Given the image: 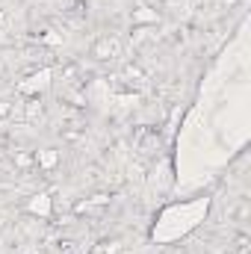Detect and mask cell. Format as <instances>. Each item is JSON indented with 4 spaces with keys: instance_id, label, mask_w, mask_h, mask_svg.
Instances as JSON below:
<instances>
[{
    "instance_id": "obj_1",
    "label": "cell",
    "mask_w": 251,
    "mask_h": 254,
    "mask_svg": "<svg viewBox=\"0 0 251 254\" xmlns=\"http://www.w3.org/2000/svg\"><path fill=\"white\" fill-rule=\"evenodd\" d=\"M210 204L213 198L201 195V198H192V201H175V204H166L157 216H154V225H151V243L157 246H172L178 240L189 237L201 222H207L210 216Z\"/></svg>"
},
{
    "instance_id": "obj_2",
    "label": "cell",
    "mask_w": 251,
    "mask_h": 254,
    "mask_svg": "<svg viewBox=\"0 0 251 254\" xmlns=\"http://www.w3.org/2000/svg\"><path fill=\"white\" fill-rule=\"evenodd\" d=\"M51 83H54V68H39V71H33L27 80H21L18 83V92L21 95H27V98H39L42 92H48L51 89Z\"/></svg>"
},
{
    "instance_id": "obj_3",
    "label": "cell",
    "mask_w": 251,
    "mask_h": 254,
    "mask_svg": "<svg viewBox=\"0 0 251 254\" xmlns=\"http://www.w3.org/2000/svg\"><path fill=\"white\" fill-rule=\"evenodd\" d=\"M24 210H27L30 216H39V219H51V216H54V195H51V192H36V195L24 204Z\"/></svg>"
},
{
    "instance_id": "obj_4",
    "label": "cell",
    "mask_w": 251,
    "mask_h": 254,
    "mask_svg": "<svg viewBox=\"0 0 251 254\" xmlns=\"http://www.w3.org/2000/svg\"><path fill=\"white\" fill-rule=\"evenodd\" d=\"M92 57L95 60H113V57H119V39H113V36L98 39L92 45Z\"/></svg>"
},
{
    "instance_id": "obj_5",
    "label": "cell",
    "mask_w": 251,
    "mask_h": 254,
    "mask_svg": "<svg viewBox=\"0 0 251 254\" xmlns=\"http://www.w3.org/2000/svg\"><path fill=\"white\" fill-rule=\"evenodd\" d=\"M130 21H133V24H157V21H160V12L151 9V6H136V9L130 12Z\"/></svg>"
},
{
    "instance_id": "obj_6",
    "label": "cell",
    "mask_w": 251,
    "mask_h": 254,
    "mask_svg": "<svg viewBox=\"0 0 251 254\" xmlns=\"http://www.w3.org/2000/svg\"><path fill=\"white\" fill-rule=\"evenodd\" d=\"M36 163L51 172V169H57V163H60V151H57V148H42V151L36 154Z\"/></svg>"
},
{
    "instance_id": "obj_7",
    "label": "cell",
    "mask_w": 251,
    "mask_h": 254,
    "mask_svg": "<svg viewBox=\"0 0 251 254\" xmlns=\"http://www.w3.org/2000/svg\"><path fill=\"white\" fill-rule=\"evenodd\" d=\"M42 116V104H39V98H33L30 104H27V119L33 122V119H39Z\"/></svg>"
},
{
    "instance_id": "obj_8",
    "label": "cell",
    "mask_w": 251,
    "mask_h": 254,
    "mask_svg": "<svg viewBox=\"0 0 251 254\" xmlns=\"http://www.w3.org/2000/svg\"><path fill=\"white\" fill-rule=\"evenodd\" d=\"M45 42H48V45H63V36H60V33H48Z\"/></svg>"
},
{
    "instance_id": "obj_9",
    "label": "cell",
    "mask_w": 251,
    "mask_h": 254,
    "mask_svg": "<svg viewBox=\"0 0 251 254\" xmlns=\"http://www.w3.org/2000/svg\"><path fill=\"white\" fill-rule=\"evenodd\" d=\"M9 113H12V104L9 101H0V119H6Z\"/></svg>"
},
{
    "instance_id": "obj_10",
    "label": "cell",
    "mask_w": 251,
    "mask_h": 254,
    "mask_svg": "<svg viewBox=\"0 0 251 254\" xmlns=\"http://www.w3.org/2000/svg\"><path fill=\"white\" fill-rule=\"evenodd\" d=\"M107 254H119V243H107Z\"/></svg>"
},
{
    "instance_id": "obj_11",
    "label": "cell",
    "mask_w": 251,
    "mask_h": 254,
    "mask_svg": "<svg viewBox=\"0 0 251 254\" xmlns=\"http://www.w3.org/2000/svg\"><path fill=\"white\" fill-rule=\"evenodd\" d=\"M6 21H9V15H6V12H3V9H0V30H3V27H6Z\"/></svg>"
}]
</instances>
